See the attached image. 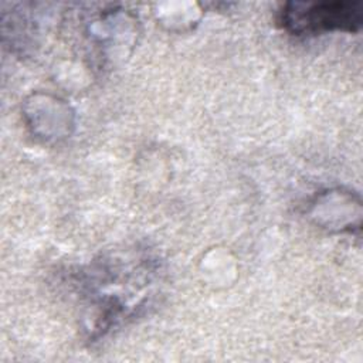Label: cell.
Instances as JSON below:
<instances>
[{
  "instance_id": "cell-1",
  "label": "cell",
  "mask_w": 363,
  "mask_h": 363,
  "mask_svg": "<svg viewBox=\"0 0 363 363\" xmlns=\"http://www.w3.org/2000/svg\"><path fill=\"white\" fill-rule=\"evenodd\" d=\"M282 21L295 34H315L328 30L356 31L362 23V11L357 3H295L282 13Z\"/></svg>"
}]
</instances>
